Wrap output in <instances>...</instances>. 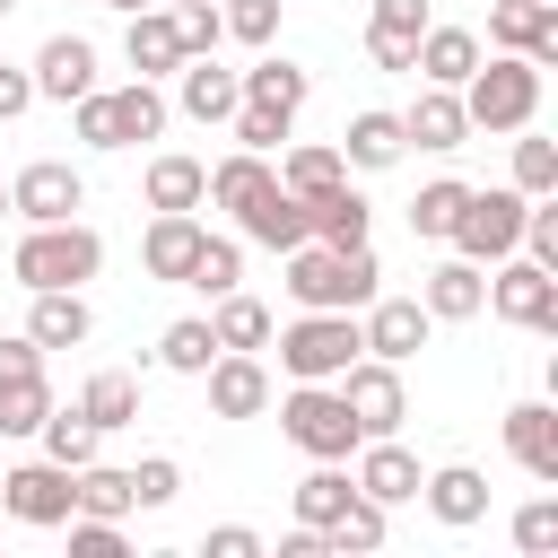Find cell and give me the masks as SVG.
<instances>
[{
	"instance_id": "1",
	"label": "cell",
	"mask_w": 558,
	"mask_h": 558,
	"mask_svg": "<svg viewBox=\"0 0 558 558\" xmlns=\"http://www.w3.org/2000/svg\"><path fill=\"white\" fill-rule=\"evenodd\" d=\"M288 296L296 305H340V314H357V305H375V253L366 244H288Z\"/></svg>"
},
{
	"instance_id": "2",
	"label": "cell",
	"mask_w": 558,
	"mask_h": 558,
	"mask_svg": "<svg viewBox=\"0 0 558 558\" xmlns=\"http://www.w3.org/2000/svg\"><path fill=\"white\" fill-rule=\"evenodd\" d=\"M357 349H366V331H357L340 305H305V314L279 331V366H288L296 384H331Z\"/></svg>"
},
{
	"instance_id": "3",
	"label": "cell",
	"mask_w": 558,
	"mask_h": 558,
	"mask_svg": "<svg viewBox=\"0 0 558 558\" xmlns=\"http://www.w3.org/2000/svg\"><path fill=\"white\" fill-rule=\"evenodd\" d=\"M462 87H471V96H462V113H471V122H488V131H523V122H532V105H541V61L497 52V61H488V70H471Z\"/></svg>"
},
{
	"instance_id": "4",
	"label": "cell",
	"mask_w": 558,
	"mask_h": 558,
	"mask_svg": "<svg viewBox=\"0 0 558 558\" xmlns=\"http://www.w3.org/2000/svg\"><path fill=\"white\" fill-rule=\"evenodd\" d=\"M166 131V96L148 87V78H131V87H113V96H78V140L87 148H131V140H157Z\"/></svg>"
},
{
	"instance_id": "5",
	"label": "cell",
	"mask_w": 558,
	"mask_h": 558,
	"mask_svg": "<svg viewBox=\"0 0 558 558\" xmlns=\"http://www.w3.org/2000/svg\"><path fill=\"white\" fill-rule=\"evenodd\" d=\"M279 436H288L296 453H314V462H349L357 418H349V401H340L331 384H296V392L279 401Z\"/></svg>"
},
{
	"instance_id": "6",
	"label": "cell",
	"mask_w": 558,
	"mask_h": 558,
	"mask_svg": "<svg viewBox=\"0 0 558 558\" xmlns=\"http://www.w3.org/2000/svg\"><path fill=\"white\" fill-rule=\"evenodd\" d=\"M96 262H105V244L78 218H52V227H35L17 244V279L26 288H78V279H96Z\"/></svg>"
},
{
	"instance_id": "7",
	"label": "cell",
	"mask_w": 558,
	"mask_h": 558,
	"mask_svg": "<svg viewBox=\"0 0 558 558\" xmlns=\"http://www.w3.org/2000/svg\"><path fill=\"white\" fill-rule=\"evenodd\" d=\"M453 244H462V262H506L523 244V192H462Z\"/></svg>"
},
{
	"instance_id": "8",
	"label": "cell",
	"mask_w": 558,
	"mask_h": 558,
	"mask_svg": "<svg viewBox=\"0 0 558 558\" xmlns=\"http://www.w3.org/2000/svg\"><path fill=\"white\" fill-rule=\"evenodd\" d=\"M488 305L506 323H523V331H558V270L549 262H506L488 279Z\"/></svg>"
},
{
	"instance_id": "9",
	"label": "cell",
	"mask_w": 558,
	"mask_h": 558,
	"mask_svg": "<svg viewBox=\"0 0 558 558\" xmlns=\"http://www.w3.org/2000/svg\"><path fill=\"white\" fill-rule=\"evenodd\" d=\"M340 401H349V418H357V436H392L401 427V375H392V357H349L340 366Z\"/></svg>"
},
{
	"instance_id": "10",
	"label": "cell",
	"mask_w": 558,
	"mask_h": 558,
	"mask_svg": "<svg viewBox=\"0 0 558 558\" xmlns=\"http://www.w3.org/2000/svg\"><path fill=\"white\" fill-rule=\"evenodd\" d=\"M0 506H9L17 523H70V514H78L61 462H17V471H0Z\"/></svg>"
},
{
	"instance_id": "11",
	"label": "cell",
	"mask_w": 558,
	"mask_h": 558,
	"mask_svg": "<svg viewBox=\"0 0 558 558\" xmlns=\"http://www.w3.org/2000/svg\"><path fill=\"white\" fill-rule=\"evenodd\" d=\"M201 375H209V410H218V418H262V410H270V375H262L253 349H227V357H209Z\"/></svg>"
},
{
	"instance_id": "12",
	"label": "cell",
	"mask_w": 558,
	"mask_h": 558,
	"mask_svg": "<svg viewBox=\"0 0 558 558\" xmlns=\"http://www.w3.org/2000/svg\"><path fill=\"white\" fill-rule=\"evenodd\" d=\"M488 44L523 52V61H558V9L549 0H497L488 9Z\"/></svg>"
},
{
	"instance_id": "13",
	"label": "cell",
	"mask_w": 558,
	"mask_h": 558,
	"mask_svg": "<svg viewBox=\"0 0 558 558\" xmlns=\"http://www.w3.org/2000/svg\"><path fill=\"white\" fill-rule=\"evenodd\" d=\"M78 201H87V183H78V174H70L61 157H44V166H26V174H17V192H9V209H17L26 227H52V218H70Z\"/></svg>"
},
{
	"instance_id": "14",
	"label": "cell",
	"mask_w": 558,
	"mask_h": 558,
	"mask_svg": "<svg viewBox=\"0 0 558 558\" xmlns=\"http://www.w3.org/2000/svg\"><path fill=\"white\" fill-rule=\"evenodd\" d=\"M87 87H96V52H87V35H52V44L35 52V96L78 105Z\"/></svg>"
},
{
	"instance_id": "15",
	"label": "cell",
	"mask_w": 558,
	"mask_h": 558,
	"mask_svg": "<svg viewBox=\"0 0 558 558\" xmlns=\"http://www.w3.org/2000/svg\"><path fill=\"white\" fill-rule=\"evenodd\" d=\"M427 323H436L427 305H410V296H384V305H375L357 331H366V349H375V357H392V366H401V357H418V349H427Z\"/></svg>"
},
{
	"instance_id": "16",
	"label": "cell",
	"mask_w": 558,
	"mask_h": 558,
	"mask_svg": "<svg viewBox=\"0 0 558 558\" xmlns=\"http://www.w3.org/2000/svg\"><path fill=\"white\" fill-rule=\"evenodd\" d=\"M418 35H427V0H375V26H366L375 70H410Z\"/></svg>"
},
{
	"instance_id": "17",
	"label": "cell",
	"mask_w": 558,
	"mask_h": 558,
	"mask_svg": "<svg viewBox=\"0 0 558 558\" xmlns=\"http://www.w3.org/2000/svg\"><path fill=\"white\" fill-rule=\"evenodd\" d=\"M410 70H427L436 87H462V78L480 70V35H471V26H427L418 52H410Z\"/></svg>"
},
{
	"instance_id": "18",
	"label": "cell",
	"mask_w": 558,
	"mask_h": 558,
	"mask_svg": "<svg viewBox=\"0 0 558 558\" xmlns=\"http://www.w3.org/2000/svg\"><path fill=\"white\" fill-rule=\"evenodd\" d=\"M235 218H244V235H253V244H270V253H288V244H305V235H314V227H305V201H296L288 183H270V192H262L253 209H235Z\"/></svg>"
},
{
	"instance_id": "19",
	"label": "cell",
	"mask_w": 558,
	"mask_h": 558,
	"mask_svg": "<svg viewBox=\"0 0 558 558\" xmlns=\"http://www.w3.org/2000/svg\"><path fill=\"white\" fill-rule=\"evenodd\" d=\"M506 445H514V462L532 480H558V410H541V401L506 410Z\"/></svg>"
},
{
	"instance_id": "20",
	"label": "cell",
	"mask_w": 558,
	"mask_h": 558,
	"mask_svg": "<svg viewBox=\"0 0 558 558\" xmlns=\"http://www.w3.org/2000/svg\"><path fill=\"white\" fill-rule=\"evenodd\" d=\"M357 497H375V506H401V497H418V462H410L392 436H366V462H357Z\"/></svg>"
},
{
	"instance_id": "21",
	"label": "cell",
	"mask_w": 558,
	"mask_h": 558,
	"mask_svg": "<svg viewBox=\"0 0 558 558\" xmlns=\"http://www.w3.org/2000/svg\"><path fill=\"white\" fill-rule=\"evenodd\" d=\"M235 105H244L235 70H218L209 52H192V61H183V113H192V122H227Z\"/></svg>"
},
{
	"instance_id": "22",
	"label": "cell",
	"mask_w": 558,
	"mask_h": 558,
	"mask_svg": "<svg viewBox=\"0 0 558 558\" xmlns=\"http://www.w3.org/2000/svg\"><path fill=\"white\" fill-rule=\"evenodd\" d=\"M462 131H471V113H462L453 87H427V96L401 113V140H418V148H462Z\"/></svg>"
},
{
	"instance_id": "23",
	"label": "cell",
	"mask_w": 558,
	"mask_h": 558,
	"mask_svg": "<svg viewBox=\"0 0 558 558\" xmlns=\"http://www.w3.org/2000/svg\"><path fill=\"white\" fill-rule=\"evenodd\" d=\"M201 235H209V227H201L192 209H157V227H148V244H140V253H148V270H157V279H183V270H192V253H201Z\"/></svg>"
},
{
	"instance_id": "24",
	"label": "cell",
	"mask_w": 558,
	"mask_h": 558,
	"mask_svg": "<svg viewBox=\"0 0 558 558\" xmlns=\"http://www.w3.org/2000/svg\"><path fill=\"white\" fill-rule=\"evenodd\" d=\"M131 70L157 78V70H183V35L166 9H131Z\"/></svg>"
},
{
	"instance_id": "25",
	"label": "cell",
	"mask_w": 558,
	"mask_h": 558,
	"mask_svg": "<svg viewBox=\"0 0 558 558\" xmlns=\"http://www.w3.org/2000/svg\"><path fill=\"white\" fill-rule=\"evenodd\" d=\"M35 349H78L87 340V305H78V288H35V331H26Z\"/></svg>"
},
{
	"instance_id": "26",
	"label": "cell",
	"mask_w": 558,
	"mask_h": 558,
	"mask_svg": "<svg viewBox=\"0 0 558 558\" xmlns=\"http://www.w3.org/2000/svg\"><path fill=\"white\" fill-rule=\"evenodd\" d=\"M418 488H427V506H436L445 523H480V514H488V480H480L471 462H445V471L418 480Z\"/></svg>"
},
{
	"instance_id": "27",
	"label": "cell",
	"mask_w": 558,
	"mask_h": 558,
	"mask_svg": "<svg viewBox=\"0 0 558 558\" xmlns=\"http://www.w3.org/2000/svg\"><path fill=\"white\" fill-rule=\"evenodd\" d=\"M235 87H244V105H253V113H279V122L305 105V70H296V61H262V70H244Z\"/></svg>"
},
{
	"instance_id": "28",
	"label": "cell",
	"mask_w": 558,
	"mask_h": 558,
	"mask_svg": "<svg viewBox=\"0 0 558 558\" xmlns=\"http://www.w3.org/2000/svg\"><path fill=\"white\" fill-rule=\"evenodd\" d=\"M305 227H314L323 244H366V201H357L349 183H331V192L305 201Z\"/></svg>"
},
{
	"instance_id": "29",
	"label": "cell",
	"mask_w": 558,
	"mask_h": 558,
	"mask_svg": "<svg viewBox=\"0 0 558 558\" xmlns=\"http://www.w3.org/2000/svg\"><path fill=\"white\" fill-rule=\"evenodd\" d=\"M480 305H488L480 262H445V270L427 279V314H436V323H462V314H480Z\"/></svg>"
},
{
	"instance_id": "30",
	"label": "cell",
	"mask_w": 558,
	"mask_h": 558,
	"mask_svg": "<svg viewBox=\"0 0 558 558\" xmlns=\"http://www.w3.org/2000/svg\"><path fill=\"white\" fill-rule=\"evenodd\" d=\"M44 462H61V471H78V462H96V418L87 410H44Z\"/></svg>"
},
{
	"instance_id": "31",
	"label": "cell",
	"mask_w": 558,
	"mask_h": 558,
	"mask_svg": "<svg viewBox=\"0 0 558 558\" xmlns=\"http://www.w3.org/2000/svg\"><path fill=\"white\" fill-rule=\"evenodd\" d=\"M70 506H78V514H105V523H113V514H131V471L78 462V471H70Z\"/></svg>"
},
{
	"instance_id": "32",
	"label": "cell",
	"mask_w": 558,
	"mask_h": 558,
	"mask_svg": "<svg viewBox=\"0 0 558 558\" xmlns=\"http://www.w3.org/2000/svg\"><path fill=\"white\" fill-rule=\"evenodd\" d=\"M270 183H279V174H270V166H262L253 148H235V157H227V166H218V174H209L201 192H209V201H227V209H253V201H262Z\"/></svg>"
},
{
	"instance_id": "33",
	"label": "cell",
	"mask_w": 558,
	"mask_h": 558,
	"mask_svg": "<svg viewBox=\"0 0 558 558\" xmlns=\"http://www.w3.org/2000/svg\"><path fill=\"white\" fill-rule=\"evenodd\" d=\"M209 331H218V349H262L270 340V305L262 296H218V314H209Z\"/></svg>"
},
{
	"instance_id": "34",
	"label": "cell",
	"mask_w": 558,
	"mask_h": 558,
	"mask_svg": "<svg viewBox=\"0 0 558 558\" xmlns=\"http://www.w3.org/2000/svg\"><path fill=\"white\" fill-rule=\"evenodd\" d=\"M44 410H52L44 366H35V375H0V436H35V427H44Z\"/></svg>"
},
{
	"instance_id": "35",
	"label": "cell",
	"mask_w": 558,
	"mask_h": 558,
	"mask_svg": "<svg viewBox=\"0 0 558 558\" xmlns=\"http://www.w3.org/2000/svg\"><path fill=\"white\" fill-rule=\"evenodd\" d=\"M401 148H410V140H401V113H357L340 157H349V166H392Z\"/></svg>"
},
{
	"instance_id": "36",
	"label": "cell",
	"mask_w": 558,
	"mask_h": 558,
	"mask_svg": "<svg viewBox=\"0 0 558 558\" xmlns=\"http://www.w3.org/2000/svg\"><path fill=\"white\" fill-rule=\"evenodd\" d=\"M201 183H209L201 157H157V166H148V209H192Z\"/></svg>"
},
{
	"instance_id": "37",
	"label": "cell",
	"mask_w": 558,
	"mask_h": 558,
	"mask_svg": "<svg viewBox=\"0 0 558 558\" xmlns=\"http://www.w3.org/2000/svg\"><path fill=\"white\" fill-rule=\"evenodd\" d=\"M218 357V331L201 323V314H183V323H166V340H157V366H174V375H201Z\"/></svg>"
},
{
	"instance_id": "38",
	"label": "cell",
	"mask_w": 558,
	"mask_h": 558,
	"mask_svg": "<svg viewBox=\"0 0 558 558\" xmlns=\"http://www.w3.org/2000/svg\"><path fill=\"white\" fill-rule=\"evenodd\" d=\"M349 497H357V480H340V471H331V462H323V471H305V480H296V514H305V523H314V532H331V523H340V506H349Z\"/></svg>"
},
{
	"instance_id": "39",
	"label": "cell",
	"mask_w": 558,
	"mask_h": 558,
	"mask_svg": "<svg viewBox=\"0 0 558 558\" xmlns=\"http://www.w3.org/2000/svg\"><path fill=\"white\" fill-rule=\"evenodd\" d=\"M244 279V253L227 244V235H201V253H192V270H183V288H201V296H227Z\"/></svg>"
},
{
	"instance_id": "40",
	"label": "cell",
	"mask_w": 558,
	"mask_h": 558,
	"mask_svg": "<svg viewBox=\"0 0 558 558\" xmlns=\"http://www.w3.org/2000/svg\"><path fill=\"white\" fill-rule=\"evenodd\" d=\"M78 410H87V418H96V427H131V418H140V384H131V375H113V366H105V375H96V384H87V392H78Z\"/></svg>"
},
{
	"instance_id": "41",
	"label": "cell",
	"mask_w": 558,
	"mask_h": 558,
	"mask_svg": "<svg viewBox=\"0 0 558 558\" xmlns=\"http://www.w3.org/2000/svg\"><path fill=\"white\" fill-rule=\"evenodd\" d=\"M279 183H288L296 201H314V192H331V183H349V157H340V148H296Z\"/></svg>"
},
{
	"instance_id": "42",
	"label": "cell",
	"mask_w": 558,
	"mask_h": 558,
	"mask_svg": "<svg viewBox=\"0 0 558 558\" xmlns=\"http://www.w3.org/2000/svg\"><path fill=\"white\" fill-rule=\"evenodd\" d=\"M462 192H471V183H453V174H445V183H427V192L410 201V235H453V209H462Z\"/></svg>"
},
{
	"instance_id": "43",
	"label": "cell",
	"mask_w": 558,
	"mask_h": 558,
	"mask_svg": "<svg viewBox=\"0 0 558 558\" xmlns=\"http://www.w3.org/2000/svg\"><path fill=\"white\" fill-rule=\"evenodd\" d=\"M323 541H331V549H375V541H384V506H375V497H349Z\"/></svg>"
},
{
	"instance_id": "44",
	"label": "cell",
	"mask_w": 558,
	"mask_h": 558,
	"mask_svg": "<svg viewBox=\"0 0 558 558\" xmlns=\"http://www.w3.org/2000/svg\"><path fill=\"white\" fill-rule=\"evenodd\" d=\"M174 35H183V61H192V52H209V44L227 35V17H218V0H183V17H174Z\"/></svg>"
},
{
	"instance_id": "45",
	"label": "cell",
	"mask_w": 558,
	"mask_h": 558,
	"mask_svg": "<svg viewBox=\"0 0 558 558\" xmlns=\"http://www.w3.org/2000/svg\"><path fill=\"white\" fill-rule=\"evenodd\" d=\"M514 183H523V192H549V183H558V148H549V140H514Z\"/></svg>"
},
{
	"instance_id": "46",
	"label": "cell",
	"mask_w": 558,
	"mask_h": 558,
	"mask_svg": "<svg viewBox=\"0 0 558 558\" xmlns=\"http://www.w3.org/2000/svg\"><path fill=\"white\" fill-rule=\"evenodd\" d=\"M227 122H235V140H244V148H253V157H270V148H279V140H288V122H279V113H253V105H235V113H227Z\"/></svg>"
},
{
	"instance_id": "47",
	"label": "cell",
	"mask_w": 558,
	"mask_h": 558,
	"mask_svg": "<svg viewBox=\"0 0 558 558\" xmlns=\"http://www.w3.org/2000/svg\"><path fill=\"white\" fill-rule=\"evenodd\" d=\"M227 26H235L244 44H270V35H279V0H227Z\"/></svg>"
},
{
	"instance_id": "48",
	"label": "cell",
	"mask_w": 558,
	"mask_h": 558,
	"mask_svg": "<svg viewBox=\"0 0 558 558\" xmlns=\"http://www.w3.org/2000/svg\"><path fill=\"white\" fill-rule=\"evenodd\" d=\"M514 541H523V549H558V506H549V497H532V506L514 514Z\"/></svg>"
},
{
	"instance_id": "49",
	"label": "cell",
	"mask_w": 558,
	"mask_h": 558,
	"mask_svg": "<svg viewBox=\"0 0 558 558\" xmlns=\"http://www.w3.org/2000/svg\"><path fill=\"white\" fill-rule=\"evenodd\" d=\"M166 497H174V462L157 453V462H140V471H131V506H166Z\"/></svg>"
},
{
	"instance_id": "50",
	"label": "cell",
	"mask_w": 558,
	"mask_h": 558,
	"mask_svg": "<svg viewBox=\"0 0 558 558\" xmlns=\"http://www.w3.org/2000/svg\"><path fill=\"white\" fill-rule=\"evenodd\" d=\"M523 244H532V262L558 270V209H523Z\"/></svg>"
},
{
	"instance_id": "51",
	"label": "cell",
	"mask_w": 558,
	"mask_h": 558,
	"mask_svg": "<svg viewBox=\"0 0 558 558\" xmlns=\"http://www.w3.org/2000/svg\"><path fill=\"white\" fill-rule=\"evenodd\" d=\"M70 549H78V558H113V549H122V532H113L105 514H87V523H70Z\"/></svg>"
},
{
	"instance_id": "52",
	"label": "cell",
	"mask_w": 558,
	"mask_h": 558,
	"mask_svg": "<svg viewBox=\"0 0 558 558\" xmlns=\"http://www.w3.org/2000/svg\"><path fill=\"white\" fill-rule=\"evenodd\" d=\"M201 549H209V558H253V549H262V541H253V532H244V523H218V532H209V541H201Z\"/></svg>"
},
{
	"instance_id": "53",
	"label": "cell",
	"mask_w": 558,
	"mask_h": 558,
	"mask_svg": "<svg viewBox=\"0 0 558 558\" xmlns=\"http://www.w3.org/2000/svg\"><path fill=\"white\" fill-rule=\"evenodd\" d=\"M26 105H35V78L0 61V122H9V113H26Z\"/></svg>"
},
{
	"instance_id": "54",
	"label": "cell",
	"mask_w": 558,
	"mask_h": 558,
	"mask_svg": "<svg viewBox=\"0 0 558 558\" xmlns=\"http://www.w3.org/2000/svg\"><path fill=\"white\" fill-rule=\"evenodd\" d=\"M35 366H44L35 340H0V375H35Z\"/></svg>"
},
{
	"instance_id": "55",
	"label": "cell",
	"mask_w": 558,
	"mask_h": 558,
	"mask_svg": "<svg viewBox=\"0 0 558 558\" xmlns=\"http://www.w3.org/2000/svg\"><path fill=\"white\" fill-rule=\"evenodd\" d=\"M113 9H157V0H113Z\"/></svg>"
},
{
	"instance_id": "56",
	"label": "cell",
	"mask_w": 558,
	"mask_h": 558,
	"mask_svg": "<svg viewBox=\"0 0 558 558\" xmlns=\"http://www.w3.org/2000/svg\"><path fill=\"white\" fill-rule=\"evenodd\" d=\"M9 9H17V0H0V17H9Z\"/></svg>"
}]
</instances>
